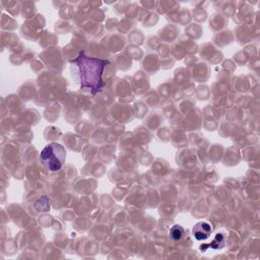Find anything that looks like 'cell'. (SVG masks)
Listing matches in <instances>:
<instances>
[{"mask_svg":"<svg viewBox=\"0 0 260 260\" xmlns=\"http://www.w3.org/2000/svg\"><path fill=\"white\" fill-rule=\"evenodd\" d=\"M66 160V150L64 147L57 143L49 144L44 148L40 154L42 165L49 172L59 171Z\"/></svg>","mask_w":260,"mask_h":260,"instance_id":"2","label":"cell"},{"mask_svg":"<svg viewBox=\"0 0 260 260\" xmlns=\"http://www.w3.org/2000/svg\"><path fill=\"white\" fill-rule=\"evenodd\" d=\"M223 245H224V236L223 234H217L215 236V238L212 240V242H211L209 246L212 249L218 250V249L223 248Z\"/></svg>","mask_w":260,"mask_h":260,"instance_id":"4","label":"cell"},{"mask_svg":"<svg viewBox=\"0 0 260 260\" xmlns=\"http://www.w3.org/2000/svg\"><path fill=\"white\" fill-rule=\"evenodd\" d=\"M213 227L210 223L207 222H200L197 223L193 227L192 233L196 240L198 241H205L209 239L212 235Z\"/></svg>","mask_w":260,"mask_h":260,"instance_id":"3","label":"cell"},{"mask_svg":"<svg viewBox=\"0 0 260 260\" xmlns=\"http://www.w3.org/2000/svg\"><path fill=\"white\" fill-rule=\"evenodd\" d=\"M170 236L173 240H175V241L181 240L184 236V229L181 226H179V224H175V226L171 228L170 230Z\"/></svg>","mask_w":260,"mask_h":260,"instance_id":"5","label":"cell"},{"mask_svg":"<svg viewBox=\"0 0 260 260\" xmlns=\"http://www.w3.org/2000/svg\"><path fill=\"white\" fill-rule=\"evenodd\" d=\"M72 63L77 68L80 88L82 90H89L93 95L102 91L104 88L102 75L104 69L109 63L107 60L86 56L81 52Z\"/></svg>","mask_w":260,"mask_h":260,"instance_id":"1","label":"cell"}]
</instances>
